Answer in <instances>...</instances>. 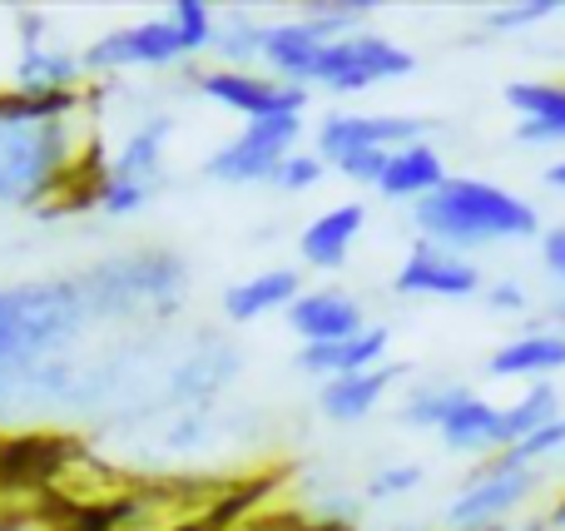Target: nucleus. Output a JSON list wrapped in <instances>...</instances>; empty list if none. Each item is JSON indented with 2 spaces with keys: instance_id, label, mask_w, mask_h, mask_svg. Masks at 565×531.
<instances>
[{
  "instance_id": "obj_1",
  "label": "nucleus",
  "mask_w": 565,
  "mask_h": 531,
  "mask_svg": "<svg viewBox=\"0 0 565 531\" xmlns=\"http://www.w3.org/2000/svg\"><path fill=\"white\" fill-rule=\"evenodd\" d=\"M79 89H0V204L40 209L75 174Z\"/></svg>"
},
{
  "instance_id": "obj_2",
  "label": "nucleus",
  "mask_w": 565,
  "mask_h": 531,
  "mask_svg": "<svg viewBox=\"0 0 565 531\" xmlns=\"http://www.w3.org/2000/svg\"><path fill=\"white\" fill-rule=\"evenodd\" d=\"M89 318L95 314L79 278L0 288V403H10L35 368H50L45 358L75 343Z\"/></svg>"
},
{
  "instance_id": "obj_3",
  "label": "nucleus",
  "mask_w": 565,
  "mask_h": 531,
  "mask_svg": "<svg viewBox=\"0 0 565 531\" xmlns=\"http://www.w3.org/2000/svg\"><path fill=\"white\" fill-rule=\"evenodd\" d=\"M412 224L422 229V238L447 244V248H457V254L546 234L541 214L521 194L491 184V179H467V174H451L437 194L412 204Z\"/></svg>"
},
{
  "instance_id": "obj_4",
  "label": "nucleus",
  "mask_w": 565,
  "mask_h": 531,
  "mask_svg": "<svg viewBox=\"0 0 565 531\" xmlns=\"http://www.w3.org/2000/svg\"><path fill=\"white\" fill-rule=\"evenodd\" d=\"M189 284V268L169 248H135L95 264L89 274H79V288L89 298L95 318H129V314H174L179 294Z\"/></svg>"
},
{
  "instance_id": "obj_5",
  "label": "nucleus",
  "mask_w": 565,
  "mask_h": 531,
  "mask_svg": "<svg viewBox=\"0 0 565 531\" xmlns=\"http://www.w3.org/2000/svg\"><path fill=\"white\" fill-rule=\"evenodd\" d=\"M169 135H174V119L154 115V119H145L125 145H119V155L109 159V169L95 179V209L99 214H109V219L139 214V209L159 194Z\"/></svg>"
},
{
  "instance_id": "obj_6",
  "label": "nucleus",
  "mask_w": 565,
  "mask_h": 531,
  "mask_svg": "<svg viewBox=\"0 0 565 531\" xmlns=\"http://www.w3.org/2000/svg\"><path fill=\"white\" fill-rule=\"evenodd\" d=\"M302 135V115H274V119H248L244 135L218 145L204 159V174L218 184H274L278 169L288 164L292 145Z\"/></svg>"
},
{
  "instance_id": "obj_7",
  "label": "nucleus",
  "mask_w": 565,
  "mask_h": 531,
  "mask_svg": "<svg viewBox=\"0 0 565 531\" xmlns=\"http://www.w3.org/2000/svg\"><path fill=\"white\" fill-rule=\"evenodd\" d=\"M536 492H541L536 467H516V463H507V457H491V463H481V472L447 502V517H441V522H447V531L507 527V517L516 512V507H526Z\"/></svg>"
},
{
  "instance_id": "obj_8",
  "label": "nucleus",
  "mask_w": 565,
  "mask_h": 531,
  "mask_svg": "<svg viewBox=\"0 0 565 531\" xmlns=\"http://www.w3.org/2000/svg\"><path fill=\"white\" fill-rule=\"evenodd\" d=\"M412 70H417L412 50H402L397 40H387V35L358 30V35H342L322 50L312 85H328L332 95H352V89H367V85H377V79H402V75H412Z\"/></svg>"
},
{
  "instance_id": "obj_9",
  "label": "nucleus",
  "mask_w": 565,
  "mask_h": 531,
  "mask_svg": "<svg viewBox=\"0 0 565 531\" xmlns=\"http://www.w3.org/2000/svg\"><path fill=\"white\" fill-rule=\"evenodd\" d=\"M194 89L224 109H238L248 119H274V115H302L308 109V89L282 85L274 75H254V70H194Z\"/></svg>"
},
{
  "instance_id": "obj_10",
  "label": "nucleus",
  "mask_w": 565,
  "mask_h": 531,
  "mask_svg": "<svg viewBox=\"0 0 565 531\" xmlns=\"http://www.w3.org/2000/svg\"><path fill=\"white\" fill-rule=\"evenodd\" d=\"M392 294L402 298H477L481 294V268L467 254L447 244L417 238L402 258V268L392 274Z\"/></svg>"
},
{
  "instance_id": "obj_11",
  "label": "nucleus",
  "mask_w": 565,
  "mask_h": 531,
  "mask_svg": "<svg viewBox=\"0 0 565 531\" xmlns=\"http://www.w3.org/2000/svg\"><path fill=\"white\" fill-rule=\"evenodd\" d=\"M431 135V119L417 115H328L318 125V155L328 164L358 149H407Z\"/></svg>"
},
{
  "instance_id": "obj_12",
  "label": "nucleus",
  "mask_w": 565,
  "mask_h": 531,
  "mask_svg": "<svg viewBox=\"0 0 565 531\" xmlns=\"http://www.w3.org/2000/svg\"><path fill=\"white\" fill-rule=\"evenodd\" d=\"M184 60V40H179L174 20H139V25H125V30H109L99 35L95 45L85 50V70H125V65H174Z\"/></svg>"
},
{
  "instance_id": "obj_13",
  "label": "nucleus",
  "mask_w": 565,
  "mask_h": 531,
  "mask_svg": "<svg viewBox=\"0 0 565 531\" xmlns=\"http://www.w3.org/2000/svg\"><path fill=\"white\" fill-rule=\"evenodd\" d=\"M288 328L302 338V348H318V343H348L367 323H362V304L352 294H342V288H308L288 308Z\"/></svg>"
},
{
  "instance_id": "obj_14",
  "label": "nucleus",
  "mask_w": 565,
  "mask_h": 531,
  "mask_svg": "<svg viewBox=\"0 0 565 531\" xmlns=\"http://www.w3.org/2000/svg\"><path fill=\"white\" fill-rule=\"evenodd\" d=\"M328 45H332V40L322 35V30L312 25L308 15L274 20V25H264V65L274 70V79H282V85L308 89L312 75H318L322 50H328Z\"/></svg>"
},
{
  "instance_id": "obj_15",
  "label": "nucleus",
  "mask_w": 565,
  "mask_h": 531,
  "mask_svg": "<svg viewBox=\"0 0 565 531\" xmlns=\"http://www.w3.org/2000/svg\"><path fill=\"white\" fill-rule=\"evenodd\" d=\"M507 105L521 115L516 145H565V79H516Z\"/></svg>"
},
{
  "instance_id": "obj_16",
  "label": "nucleus",
  "mask_w": 565,
  "mask_h": 531,
  "mask_svg": "<svg viewBox=\"0 0 565 531\" xmlns=\"http://www.w3.org/2000/svg\"><path fill=\"white\" fill-rule=\"evenodd\" d=\"M441 443L451 447V453H477V457H497L507 453V407L487 403V397H477L467 387L461 393V403L447 413V423L437 427Z\"/></svg>"
},
{
  "instance_id": "obj_17",
  "label": "nucleus",
  "mask_w": 565,
  "mask_h": 531,
  "mask_svg": "<svg viewBox=\"0 0 565 531\" xmlns=\"http://www.w3.org/2000/svg\"><path fill=\"white\" fill-rule=\"evenodd\" d=\"M407 373H412L407 363H377V368H367V373L332 378V383H322V393H318L322 417H332V423H362V417L387 397V387L402 383Z\"/></svg>"
},
{
  "instance_id": "obj_18",
  "label": "nucleus",
  "mask_w": 565,
  "mask_h": 531,
  "mask_svg": "<svg viewBox=\"0 0 565 531\" xmlns=\"http://www.w3.org/2000/svg\"><path fill=\"white\" fill-rule=\"evenodd\" d=\"M362 224H367V204H338L328 214H318L298 238V254L308 268H342L358 244Z\"/></svg>"
},
{
  "instance_id": "obj_19",
  "label": "nucleus",
  "mask_w": 565,
  "mask_h": 531,
  "mask_svg": "<svg viewBox=\"0 0 565 531\" xmlns=\"http://www.w3.org/2000/svg\"><path fill=\"white\" fill-rule=\"evenodd\" d=\"M298 294H302V284L292 268H268V274H254V278H244V284H228L218 304H224L228 323H254V318L278 314V308L288 314V308L298 304Z\"/></svg>"
},
{
  "instance_id": "obj_20",
  "label": "nucleus",
  "mask_w": 565,
  "mask_h": 531,
  "mask_svg": "<svg viewBox=\"0 0 565 531\" xmlns=\"http://www.w3.org/2000/svg\"><path fill=\"white\" fill-rule=\"evenodd\" d=\"M387 328H362L358 338H348V343H318V348H298V358L292 363L302 368V373H322L332 383V378H352V373H367V368L382 363V353H387Z\"/></svg>"
},
{
  "instance_id": "obj_21",
  "label": "nucleus",
  "mask_w": 565,
  "mask_h": 531,
  "mask_svg": "<svg viewBox=\"0 0 565 531\" xmlns=\"http://www.w3.org/2000/svg\"><path fill=\"white\" fill-rule=\"evenodd\" d=\"M565 368V333H551V328H536V333H521L511 343H501L491 353L487 373L491 378H536L546 383L551 373Z\"/></svg>"
},
{
  "instance_id": "obj_22",
  "label": "nucleus",
  "mask_w": 565,
  "mask_h": 531,
  "mask_svg": "<svg viewBox=\"0 0 565 531\" xmlns=\"http://www.w3.org/2000/svg\"><path fill=\"white\" fill-rule=\"evenodd\" d=\"M447 164H441V155L431 149V139H422V145H407V149H392L387 159V174H382V194L387 199H427L437 194L441 184H447Z\"/></svg>"
},
{
  "instance_id": "obj_23",
  "label": "nucleus",
  "mask_w": 565,
  "mask_h": 531,
  "mask_svg": "<svg viewBox=\"0 0 565 531\" xmlns=\"http://www.w3.org/2000/svg\"><path fill=\"white\" fill-rule=\"evenodd\" d=\"M85 75V55H70V50H50V45H20L15 60V89H79Z\"/></svg>"
},
{
  "instance_id": "obj_24",
  "label": "nucleus",
  "mask_w": 565,
  "mask_h": 531,
  "mask_svg": "<svg viewBox=\"0 0 565 531\" xmlns=\"http://www.w3.org/2000/svg\"><path fill=\"white\" fill-rule=\"evenodd\" d=\"M561 413V393H556V383H531L526 393L516 397V403L507 407V447H516V443H526V437H536L541 427H551Z\"/></svg>"
},
{
  "instance_id": "obj_25",
  "label": "nucleus",
  "mask_w": 565,
  "mask_h": 531,
  "mask_svg": "<svg viewBox=\"0 0 565 531\" xmlns=\"http://www.w3.org/2000/svg\"><path fill=\"white\" fill-rule=\"evenodd\" d=\"M214 40L218 55H224V70H248L254 60H264V20H254L248 10H234Z\"/></svg>"
},
{
  "instance_id": "obj_26",
  "label": "nucleus",
  "mask_w": 565,
  "mask_h": 531,
  "mask_svg": "<svg viewBox=\"0 0 565 531\" xmlns=\"http://www.w3.org/2000/svg\"><path fill=\"white\" fill-rule=\"evenodd\" d=\"M461 393H467V387H457V383L422 387V393L407 397V407H402V423H412V427H441L451 407L461 403Z\"/></svg>"
},
{
  "instance_id": "obj_27",
  "label": "nucleus",
  "mask_w": 565,
  "mask_h": 531,
  "mask_svg": "<svg viewBox=\"0 0 565 531\" xmlns=\"http://www.w3.org/2000/svg\"><path fill=\"white\" fill-rule=\"evenodd\" d=\"M169 20H174L179 40H184V55L209 50L214 35H218V25H214V15H209L204 0H174V6H169Z\"/></svg>"
},
{
  "instance_id": "obj_28",
  "label": "nucleus",
  "mask_w": 565,
  "mask_h": 531,
  "mask_svg": "<svg viewBox=\"0 0 565 531\" xmlns=\"http://www.w3.org/2000/svg\"><path fill=\"white\" fill-rule=\"evenodd\" d=\"M561 10V0H526V6H497L481 15V25L497 30V35H511V30H531L541 20H551Z\"/></svg>"
},
{
  "instance_id": "obj_29",
  "label": "nucleus",
  "mask_w": 565,
  "mask_h": 531,
  "mask_svg": "<svg viewBox=\"0 0 565 531\" xmlns=\"http://www.w3.org/2000/svg\"><path fill=\"white\" fill-rule=\"evenodd\" d=\"M561 453H565V417H556V423L541 427L536 437H526V443L507 447V453H497V457H507V463H516V467H541Z\"/></svg>"
},
{
  "instance_id": "obj_30",
  "label": "nucleus",
  "mask_w": 565,
  "mask_h": 531,
  "mask_svg": "<svg viewBox=\"0 0 565 531\" xmlns=\"http://www.w3.org/2000/svg\"><path fill=\"white\" fill-rule=\"evenodd\" d=\"M422 467L417 463H397V467H382V472H372L367 477V487H362V497L367 502H392V497H407V492H417V482H422Z\"/></svg>"
},
{
  "instance_id": "obj_31",
  "label": "nucleus",
  "mask_w": 565,
  "mask_h": 531,
  "mask_svg": "<svg viewBox=\"0 0 565 531\" xmlns=\"http://www.w3.org/2000/svg\"><path fill=\"white\" fill-rule=\"evenodd\" d=\"M387 159H392V149H358V155H348V159H338V174H348V179H358V184H372L377 189L382 184V174H387Z\"/></svg>"
},
{
  "instance_id": "obj_32",
  "label": "nucleus",
  "mask_w": 565,
  "mask_h": 531,
  "mask_svg": "<svg viewBox=\"0 0 565 531\" xmlns=\"http://www.w3.org/2000/svg\"><path fill=\"white\" fill-rule=\"evenodd\" d=\"M322 169H328V159L322 155H288V164L278 169L274 184L288 189V194H302V189H312L322 179Z\"/></svg>"
},
{
  "instance_id": "obj_33",
  "label": "nucleus",
  "mask_w": 565,
  "mask_h": 531,
  "mask_svg": "<svg viewBox=\"0 0 565 531\" xmlns=\"http://www.w3.org/2000/svg\"><path fill=\"white\" fill-rule=\"evenodd\" d=\"M526 288L516 284V278H501V284H487V308H497V314H526Z\"/></svg>"
},
{
  "instance_id": "obj_34",
  "label": "nucleus",
  "mask_w": 565,
  "mask_h": 531,
  "mask_svg": "<svg viewBox=\"0 0 565 531\" xmlns=\"http://www.w3.org/2000/svg\"><path fill=\"white\" fill-rule=\"evenodd\" d=\"M541 264H546L551 278H561V284H565V224H556V229H546V234H541Z\"/></svg>"
},
{
  "instance_id": "obj_35",
  "label": "nucleus",
  "mask_w": 565,
  "mask_h": 531,
  "mask_svg": "<svg viewBox=\"0 0 565 531\" xmlns=\"http://www.w3.org/2000/svg\"><path fill=\"white\" fill-rule=\"evenodd\" d=\"M546 184H551V189H565V159H561V164H551V169H546Z\"/></svg>"
},
{
  "instance_id": "obj_36",
  "label": "nucleus",
  "mask_w": 565,
  "mask_h": 531,
  "mask_svg": "<svg viewBox=\"0 0 565 531\" xmlns=\"http://www.w3.org/2000/svg\"><path fill=\"white\" fill-rule=\"evenodd\" d=\"M0 531H35L25 517H0Z\"/></svg>"
},
{
  "instance_id": "obj_37",
  "label": "nucleus",
  "mask_w": 565,
  "mask_h": 531,
  "mask_svg": "<svg viewBox=\"0 0 565 531\" xmlns=\"http://www.w3.org/2000/svg\"><path fill=\"white\" fill-rule=\"evenodd\" d=\"M546 527H565V492H561V502H556V512L546 517Z\"/></svg>"
},
{
  "instance_id": "obj_38",
  "label": "nucleus",
  "mask_w": 565,
  "mask_h": 531,
  "mask_svg": "<svg viewBox=\"0 0 565 531\" xmlns=\"http://www.w3.org/2000/svg\"><path fill=\"white\" fill-rule=\"evenodd\" d=\"M491 531H546V522H536V527H491Z\"/></svg>"
},
{
  "instance_id": "obj_39",
  "label": "nucleus",
  "mask_w": 565,
  "mask_h": 531,
  "mask_svg": "<svg viewBox=\"0 0 565 531\" xmlns=\"http://www.w3.org/2000/svg\"><path fill=\"white\" fill-rule=\"evenodd\" d=\"M556 318H561V323H565V298H561V304H556Z\"/></svg>"
},
{
  "instance_id": "obj_40",
  "label": "nucleus",
  "mask_w": 565,
  "mask_h": 531,
  "mask_svg": "<svg viewBox=\"0 0 565 531\" xmlns=\"http://www.w3.org/2000/svg\"><path fill=\"white\" fill-rule=\"evenodd\" d=\"M387 531H422V527H387Z\"/></svg>"
}]
</instances>
